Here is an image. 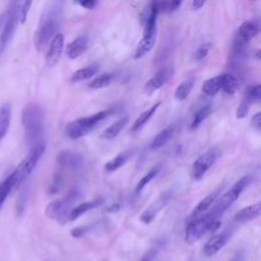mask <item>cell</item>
I'll return each instance as SVG.
<instances>
[{"instance_id":"cell-18","label":"cell","mask_w":261,"mask_h":261,"mask_svg":"<svg viewBox=\"0 0 261 261\" xmlns=\"http://www.w3.org/2000/svg\"><path fill=\"white\" fill-rule=\"evenodd\" d=\"M260 212H261V204L257 202L255 204L246 206L241 210H239L236 213L233 220L237 222H246V221L257 218L260 215Z\"/></svg>"},{"instance_id":"cell-36","label":"cell","mask_w":261,"mask_h":261,"mask_svg":"<svg viewBox=\"0 0 261 261\" xmlns=\"http://www.w3.org/2000/svg\"><path fill=\"white\" fill-rule=\"evenodd\" d=\"M249 107H250V103L246 99L244 101H242V103L239 105V107L237 109L236 117L239 119L244 118L249 112Z\"/></svg>"},{"instance_id":"cell-31","label":"cell","mask_w":261,"mask_h":261,"mask_svg":"<svg viewBox=\"0 0 261 261\" xmlns=\"http://www.w3.org/2000/svg\"><path fill=\"white\" fill-rule=\"evenodd\" d=\"M212 112V106L210 104H207L203 107H201L200 109H198V111L195 113L194 118L191 122V129H196Z\"/></svg>"},{"instance_id":"cell-7","label":"cell","mask_w":261,"mask_h":261,"mask_svg":"<svg viewBox=\"0 0 261 261\" xmlns=\"http://www.w3.org/2000/svg\"><path fill=\"white\" fill-rule=\"evenodd\" d=\"M71 211V200L68 198L57 199L47 204L45 208V214L48 218L64 224L69 221V213Z\"/></svg>"},{"instance_id":"cell-5","label":"cell","mask_w":261,"mask_h":261,"mask_svg":"<svg viewBox=\"0 0 261 261\" xmlns=\"http://www.w3.org/2000/svg\"><path fill=\"white\" fill-rule=\"evenodd\" d=\"M44 151H45V146H40V147L31 149L29 154L25 156V158L11 172L14 179L15 189L18 188L21 184H23L25 179L30 176V174L33 172V170L37 166L40 158L44 154Z\"/></svg>"},{"instance_id":"cell-40","label":"cell","mask_w":261,"mask_h":261,"mask_svg":"<svg viewBox=\"0 0 261 261\" xmlns=\"http://www.w3.org/2000/svg\"><path fill=\"white\" fill-rule=\"evenodd\" d=\"M184 1H185V0H170V1H169V4H168V6H167L168 10H169V11H173V10L177 9Z\"/></svg>"},{"instance_id":"cell-16","label":"cell","mask_w":261,"mask_h":261,"mask_svg":"<svg viewBox=\"0 0 261 261\" xmlns=\"http://www.w3.org/2000/svg\"><path fill=\"white\" fill-rule=\"evenodd\" d=\"M222 188H223V187L217 188L216 190H214L213 192H211L209 195H207L204 199H202V200L198 203V205L194 208V210L192 211V213H191V215H190V219L195 218V217H197V216H199V215H202L203 213L207 212V211L210 209V207L217 201V199H218V197H219V194H220Z\"/></svg>"},{"instance_id":"cell-10","label":"cell","mask_w":261,"mask_h":261,"mask_svg":"<svg viewBox=\"0 0 261 261\" xmlns=\"http://www.w3.org/2000/svg\"><path fill=\"white\" fill-rule=\"evenodd\" d=\"M161 3L159 0H150L148 3L144 14V34L143 36H152L156 35V20L157 15L160 11Z\"/></svg>"},{"instance_id":"cell-29","label":"cell","mask_w":261,"mask_h":261,"mask_svg":"<svg viewBox=\"0 0 261 261\" xmlns=\"http://www.w3.org/2000/svg\"><path fill=\"white\" fill-rule=\"evenodd\" d=\"M160 102H157V103H155L154 105H152L149 109H147V110H145L143 113H141L140 115H139V117L135 120V122H134V124H133V126H132V128H130V130L132 132H136V130H138V129H140L146 122H148V120L153 116V114L156 112V110L158 109V107L160 106Z\"/></svg>"},{"instance_id":"cell-33","label":"cell","mask_w":261,"mask_h":261,"mask_svg":"<svg viewBox=\"0 0 261 261\" xmlns=\"http://www.w3.org/2000/svg\"><path fill=\"white\" fill-rule=\"evenodd\" d=\"M158 170H159V168H158V166H156V167H153L149 172H147V173L139 180V182L137 184L135 193H136V194H139V193L156 176V174L158 173Z\"/></svg>"},{"instance_id":"cell-4","label":"cell","mask_w":261,"mask_h":261,"mask_svg":"<svg viewBox=\"0 0 261 261\" xmlns=\"http://www.w3.org/2000/svg\"><path fill=\"white\" fill-rule=\"evenodd\" d=\"M217 218L218 216L210 211L203 216L199 215L190 219V222L186 227V241L192 244L199 241L206 232L215 231L220 224Z\"/></svg>"},{"instance_id":"cell-23","label":"cell","mask_w":261,"mask_h":261,"mask_svg":"<svg viewBox=\"0 0 261 261\" xmlns=\"http://www.w3.org/2000/svg\"><path fill=\"white\" fill-rule=\"evenodd\" d=\"M11 120V105L4 103L0 107V143L8 132Z\"/></svg>"},{"instance_id":"cell-28","label":"cell","mask_w":261,"mask_h":261,"mask_svg":"<svg viewBox=\"0 0 261 261\" xmlns=\"http://www.w3.org/2000/svg\"><path fill=\"white\" fill-rule=\"evenodd\" d=\"M239 89V82L230 73L221 74V90L227 95H233Z\"/></svg>"},{"instance_id":"cell-6","label":"cell","mask_w":261,"mask_h":261,"mask_svg":"<svg viewBox=\"0 0 261 261\" xmlns=\"http://www.w3.org/2000/svg\"><path fill=\"white\" fill-rule=\"evenodd\" d=\"M250 179H251V177L248 175L240 178L226 193H224L221 196L220 199H217L218 201L215 204V206L212 208L211 211L219 217L228 207H230L236 202V200L240 197V195L242 194L244 189L250 182Z\"/></svg>"},{"instance_id":"cell-2","label":"cell","mask_w":261,"mask_h":261,"mask_svg":"<svg viewBox=\"0 0 261 261\" xmlns=\"http://www.w3.org/2000/svg\"><path fill=\"white\" fill-rule=\"evenodd\" d=\"M21 123L29 150L45 146V114L38 103L31 102L23 107Z\"/></svg>"},{"instance_id":"cell-24","label":"cell","mask_w":261,"mask_h":261,"mask_svg":"<svg viewBox=\"0 0 261 261\" xmlns=\"http://www.w3.org/2000/svg\"><path fill=\"white\" fill-rule=\"evenodd\" d=\"M155 41H156V35H152V36H143V38L141 39V41L139 42L136 52H135V59H139L142 58L144 55H146L148 52L151 51V49L153 48V46L155 45Z\"/></svg>"},{"instance_id":"cell-12","label":"cell","mask_w":261,"mask_h":261,"mask_svg":"<svg viewBox=\"0 0 261 261\" xmlns=\"http://www.w3.org/2000/svg\"><path fill=\"white\" fill-rule=\"evenodd\" d=\"M64 45V36L61 33H58L49 43V48L46 53L45 61L49 67L55 66L60 60Z\"/></svg>"},{"instance_id":"cell-19","label":"cell","mask_w":261,"mask_h":261,"mask_svg":"<svg viewBox=\"0 0 261 261\" xmlns=\"http://www.w3.org/2000/svg\"><path fill=\"white\" fill-rule=\"evenodd\" d=\"M127 122H128V116H123L117 119L101 133L100 138L103 140H113L124 128Z\"/></svg>"},{"instance_id":"cell-21","label":"cell","mask_w":261,"mask_h":261,"mask_svg":"<svg viewBox=\"0 0 261 261\" xmlns=\"http://www.w3.org/2000/svg\"><path fill=\"white\" fill-rule=\"evenodd\" d=\"M133 154H134L133 150H126V151H123V152L119 153L118 155L113 157L111 160H109L105 164V166H104L105 170L107 172H113V171L119 169L130 159Z\"/></svg>"},{"instance_id":"cell-39","label":"cell","mask_w":261,"mask_h":261,"mask_svg":"<svg viewBox=\"0 0 261 261\" xmlns=\"http://www.w3.org/2000/svg\"><path fill=\"white\" fill-rule=\"evenodd\" d=\"M76 2L85 9H93L97 5L98 0H76Z\"/></svg>"},{"instance_id":"cell-41","label":"cell","mask_w":261,"mask_h":261,"mask_svg":"<svg viewBox=\"0 0 261 261\" xmlns=\"http://www.w3.org/2000/svg\"><path fill=\"white\" fill-rule=\"evenodd\" d=\"M207 0H194L192 3V9L193 10H198L200 9L206 2Z\"/></svg>"},{"instance_id":"cell-15","label":"cell","mask_w":261,"mask_h":261,"mask_svg":"<svg viewBox=\"0 0 261 261\" xmlns=\"http://www.w3.org/2000/svg\"><path fill=\"white\" fill-rule=\"evenodd\" d=\"M83 161L81 154L70 151H61L56 157V162L61 168L76 169L83 165Z\"/></svg>"},{"instance_id":"cell-14","label":"cell","mask_w":261,"mask_h":261,"mask_svg":"<svg viewBox=\"0 0 261 261\" xmlns=\"http://www.w3.org/2000/svg\"><path fill=\"white\" fill-rule=\"evenodd\" d=\"M173 73V68L171 66H165L162 67L160 70H158L146 84L144 87L145 93L151 95L158 89H160L163 85L166 84V82L170 79V76Z\"/></svg>"},{"instance_id":"cell-27","label":"cell","mask_w":261,"mask_h":261,"mask_svg":"<svg viewBox=\"0 0 261 261\" xmlns=\"http://www.w3.org/2000/svg\"><path fill=\"white\" fill-rule=\"evenodd\" d=\"M15 189V184L12 174H8L1 182H0V211L2 209L3 204L5 203L7 197L11 193L12 190Z\"/></svg>"},{"instance_id":"cell-22","label":"cell","mask_w":261,"mask_h":261,"mask_svg":"<svg viewBox=\"0 0 261 261\" xmlns=\"http://www.w3.org/2000/svg\"><path fill=\"white\" fill-rule=\"evenodd\" d=\"M102 203H103V200L99 198V199L91 200L89 202H84V203L75 206L74 208L71 209V211L69 213V220L77 219L81 215L85 214L89 210H92V209L100 206Z\"/></svg>"},{"instance_id":"cell-35","label":"cell","mask_w":261,"mask_h":261,"mask_svg":"<svg viewBox=\"0 0 261 261\" xmlns=\"http://www.w3.org/2000/svg\"><path fill=\"white\" fill-rule=\"evenodd\" d=\"M210 47H211V44H210V43H204V44H202L201 46H199V47L196 49V51H195L194 58H195L196 60H202V59H204V58L207 56V54H208V52H209V50H210Z\"/></svg>"},{"instance_id":"cell-25","label":"cell","mask_w":261,"mask_h":261,"mask_svg":"<svg viewBox=\"0 0 261 261\" xmlns=\"http://www.w3.org/2000/svg\"><path fill=\"white\" fill-rule=\"evenodd\" d=\"M221 90V74L206 80L202 85V92L207 96H215Z\"/></svg>"},{"instance_id":"cell-34","label":"cell","mask_w":261,"mask_h":261,"mask_svg":"<svg viewBox=\"0 0 261 261\" xmlns=\"http://www.w3.org/2000/svg\"><path fill=\"white\" fill-rule=\"evenodd\" d=\"M250 104L259 102L261 99V86L260 85H254L248 88L246 92V98H245Z\"/></svg>"},{"instance_id":"cell-8","label":"cell","mask_w":261,"mask_h":261,"mask_svg":"<svg viewBox=\"0 0 261 261\" xmlns=\"http://www.w3.org/2000/svg\"><path fill=\"white\" fill-rule=\"evenodd\" d=\"M220 155V150L217 148L209 149L208 151L201 154L193 163L192 166V177L195 180H200L209 168L215 163Z\"/></svg>"},{"instance_id":"cell-17","label":"cell","mask_w":261,"mask_h":261,"mask_svg":"<svg viewBox=\"0 0 261 261\" xmlns=\"http://www.w3.org/2000/svg\"><path fill=\"white\" fill-rule=\"evenodd\" d=\"M89 39L86 35L79 36L66 46V56L69 59H76L88 48Z\"/></svg>"},{"instance_id":"cell-1","label":"cell","mask_w":261,"mask_h":261,"mask_svg":"<svg viewBox=\"0 0 261 261\" xmlns=\"http://www.w3.org/2000/svg\"><path fill=\"white\" fill-rule=\"evenodd\" d=\"M64 9V0H51L44 8L34 35L37 51H43L58 34Z\"/></svg>"},{"instance_id":"cell-44","label":"cell","mask_w":261,"mask_h":261,"mask_svg":"<svg viewBox=\"0 0 261 261\" xmlns=\"http://www.w3.org/2000/svg\"><path fill=\"white\" fill-rule=\"evenodd\" d=\"M253 1H255V0H253Z\"/></svg>"},{"instance_id":"cell-13","label":"cell","mask_w":261,"mask_h":261,"mask_svg":"<svg viewBox=\"0 0 261 261\" xmlns=\"http://www.w3.org/2000/svg\"><path fill=\"white\" fill-rule=\"evenodd\" d=\"M231 232L230 230H223L222 232L213 234L203 246V254L207 257H211L219 252L227 243Z\"/></svg>"},{"instance_id":"cell-43","label":"cell","mask_w":261,"mask_h":261,"mask_svg":"<svg viewBox=\"0 0 261 261\" xmlns=\"http://www.w3.org/2000/svg\"><path fill=\"white\" fill-rule=\"evenodd\" d=\"M230 261H244V256L241 253H238L236 256L232 257Z\"/></svg>"},{"instance_id":"cell-30","label":"cell","mask_w":261,"mask_h":261,"mask_svg":"<svg viewBox=\"0 0 261 261\" xmlns=\"http://www.w3.org/2000/svg\"><path fill=\"white\" fill-rule=\"evenodd\" d=\"M193 87H194V79L193 77H190V79L184 81L176 87V89L174 91V98L178 101L185 100L190 95Z\"/></svg>"},{"instance_id":"cell-11","label":"cell","mask_w":261,"mask_h":261,"mask_svg":"<svg viewBox=\"0 0 261 261\" xmlns=\"http://www.w3.org/2000/svg\"><path fill=\"white\" fill-rule=\"evenodd\" d=\"M169 199H170L169 192H165V193L161 194L154 202H152L144 210V212L140 216V220L145 224H149L157 216V214L165 207V205L167 204Z\"/></svg>"},{"instance_id":"cell-3","label":"cell","mask_w":261,"mask_h":261,"mask_svg":"<svg viewBox=\"0 0 261 261\" xmlns=\"http://www.w3.org/2000/svg\"><path fill=\"white\" fill-rule=\"evenodd\" d=\"M113 112L114 110L112 109H106V110L99 111L95 114L72 120L65 125L64 133L68 138L72 140L80 139L86 136L87 134H89L92 129L95 128V126L99 122H101L102 120L110 116Z\"/></svg>"},{"instance_id":"cell-9","label":"cell","mask_w":261,"mask_h":261,"mask_svg":"<svg viewBox=\"0 0 261 261\" xmlns=\"http://www.w3.org/2000/svg\"><path fill=\"white\" fill-rule=\"evenodd\" d=\"M258 32H259V27L255 21H252V20L244 21L238 30L237 38L234 41L236 50L239 53L243 52L247 44L249 43V41L253 39L258 34Z\"/></svg>"},{"instance_id":"cell-38","label":"cell","mask_w":261,"mask_h":261,"mask_svg":"<svg viewBox=\"0 0 261 261\" xmlns=\"http://www.w3.org/2000/svg\"><path fill=\"white\" fill-rule=\"evenodd\" d=\"M251 122H252V125L253 127L257 130V132H260L261 129V112H257L253 115L252 119H251Z\"/></svg>"},{"instance_id":"cell-37","label":"cell","mask_w":261,"mask_h":261,"mask_svg":"<svg viewBox=\"0 0 261 261\" xmlns=\"http://www.w3.org/2000/svg\"><path fill=\"white\" fill-rule=\"evenodd\" d=\"M90 229V225H86V226H82V227H76L74 229H71L70 234L74 238H81L84 234H86L87 232H89Z\"/></svg>"},{"instance_id":"cell-20","label":"cell","mask_w":261,"mask_h":261,"mask_svg":"<svg viewBox=\"0 0 261 261\" xmlns=\"http://www.w3.org/2000/svg\"><path fill=\"white\" fill-rule=\"evenodd\" d=\"M174 129L175 126L172 125H168L165 128H163L162 130H160L152 140L151 144H150V149L151 150H158L161 147H163L173 136L174 134Z\"/></svg>"},{"instance_id":"cell-42","label":"cell","mask_w":261,"mask_h":261,"mask_svg":"<svg viewBox=\"0 0 261 261\" xmlns=\"http://www.w3.org/2000/svg\"><path fill=\"white\" fill-rule=\"evenodd\" d=\"M155 251L154 250H150L140 261H152L153 258L155 257Z\"/></svg>"},{"instance_id":"cell-26","label":"cell","mask_w":261,"mask_h":261,"mask_svg":"<svg viewBox=\"0 0 261 261\" xmlns=\"http://www.w3.org/2000/svg\"><path fill=\"white\" fill-rule=\"evenodd\" d=\"M99 70V66L96 64H92L83 68H80L77 70H75L71 77L70 81L73 83H77V82H82L85 80H88L90 77H92L93 75H95Z\"/></svg>"},{"instance_id":"cell-32","label":"cell","mask_w":261,"mask_h":261,"mask_svg":"<svg viewBox=\"0 0 261 261\" xmlns=\"http://www.w3.org/2000/svg\"><path fill=\"white\" fill-rule=\"evenodd\" d=\"M113 80V74L110 72H105L102 73L98 76H96L95 79H93L90 84H89V88L97 90V89H102L105 88L107 86H109L111 84Z\"/></svg>"}]
</instances>
